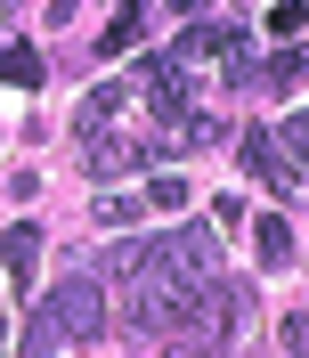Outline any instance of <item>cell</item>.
Listing matches in <instances>:
<instances>
[{
    "label": "cell",
    "instance_id": "cell-12",
    "mask_svg": "<svg viewBox=\"0 0 309 358\" xmlns=\"http://www.w3.org/2000/svg\"><path fill=\"white\" fill-rule=\"evenodd\" d=\"M171 57H179V66H203V57H220V24H187V33L171 41Z\"/></svg>",
    "mask_w": 309,
    "mask_h": 358
},
{
    "label": "cell",
    "instance_id": "cell-15",
    "mask_svg": "<svg viewBox=\"0 0 309 358\" xmlns=\"http://www.w3.org/2000/svg\"><path fill=\"white\" fill-rule=\"evenodd\" d=\"M147 212H187V179H179V171L147 179Z\"/></svg>",
    "mask_w": 309,
    "mask_h": 358
},
{
    "label": "cell",
    "instance_id": "cell-18",
    "mask_svg": "<svg viewBox=\"0 0 309 358\" xmlns=\"http://www.w3.org/2000/svg\"><path fill=\"white\" fill-rule=\"evenodd\" d=\"M285 358H309V310L285 317Z\"/></svg>",
    "mask_w": 309,
    "mask_h": 358
},
{
    "label": "cell",
    "instance_id": "cell-1",
    "mask_svg": "<svg viewBox=\"0 0 309 358\" xmlns=\"http://www.w3.org/2000/svg\"><path fill=\"white\" fill-rule=\"evenodd\" d=\"M236 301H244V285H187L163 350L171 358H220L228 350V326H236Z\"/></svg>",
    "mask_w": 309,
    "mask_h": 358
},
{
    "label": "cell",
    "instance_id": "cell-8",
    "mask_svg": "<svg viewBox=\"0 0 309 358\" xmlns=\"http://www.w3.org/2000/svg\"><path fill=\"white\" fill-rule=\"evenodd\" d=\"M122 106H131V82H106V90H89V98H82V138H89V131H106V122H114Z\"/></svg>",
    "mask_w": 309,
    "mask_h": 358
},
{
    "label": "cell",
    "instance_id": "cell-6",
    "mask_svg": "<svg viewBox=\"0 0 309 358\" xmlns=\"http://www.w3.org/2000/svg\"><path fill=\"white\" fill-rule=\"evenodd\" d=\"M0 261H8V277H17V285H24V277L41 268V228H33V220H17V228H8V236H0Z\"/></svg>",
    "mask_w": 309,
    "mask_h": 358
},
{
    "label": "cell",
    "instance_id": "cell-9",
    "mask_svg": "<svg viewBox=\"0 0 309 358\" xmlns=\"http://www.w3.org/2000/svg\"><path fill=\"white\" fill-rule=\"evenodd\" d=\"M41 49H17V41H8V49H0V82H8V90H41Z\"/></svg>",
    "mask_w": 309,
    "mask_h": 358
},
{
    "label": "cell",
    "instance_id": "cell-4",
    "mask_svg": "<svg viewBox=\"0 0 309 358\" xmlns=\"http://www.w3.org/2000/svg\"><path fill=\"white\" fill-rule=\"evenodd\" d=\"M82 147H89V179H122V171H138V163H147V138H114V131H89Z\"/></svg>",
    "mask_w": 309,
    "mask_h": 358
},
{
    "label": "cell",
    "instance_id": "cell-5",
    "mask_svg": "<svg viewBox=\"0 0 309 358\" xmlns=\"http://www.w3.org/2000/svg\"><path fill=\"white\" fill-rule=\"evenodd\" d=\"M49 350H66V326H57L49 301H33L24 310V334H17V358H49Z\"/></svg>",
    "mask_w": 309,
    "mask_h": 358
},
{
    "label": "cell",
    "instance_id": "cell-7",
    "mask_svg": "<svg viewBox=\"0 0 309 358\" xmlns=\"http://www.w3.org/2000/svg\"><path fill=\"white\" fill-rule=\"evenodd\" d=\"M244 163H252V179H261V187H277V196H285V155H277V131H244Z\"/></svg>",
    "mask_w": 309,
    "mask_h": 358
},
{
    "label": "cell",
    "instance_id": "cell-10",
    "mask_svg": "<svg viewBox=\"0 0 309 358\" xmlns=\"http://www.w3.org/2000/svg\"><path fill=\"white\" fill-rule=\"evenodd\" d=\"M252 245H261V268H285V261H293V228H285V212H268V220L252 228Z\"/></svg>",
    "mask_w": 309,
    "mask_h": 358
},
{
    "label": "cell",
    "instance_id": "cell-17",
    "mask_svg": "<svg viewBox=\"0 0 309 358\" xmlns=\"http://www.w3.org/2000/svg\"><path fill=\"white\" fill-rule=\"evenodd\" d=\"M301 24H309L301 0H277V8H268V33H277V41H285V33H301Z\"/></svg>",
    "mask_w": 309,
    "mask_h": 358
},
{
    "label": "cell",
    "instance_id": "cell-19",
    "mask_svg": "<svg viewBox=\"0 0 309 358\" xmlns=\"http://www.w3.org/2000/svg\"><path fill=\"white\" fill-rule=\"evenodd\" d=\"M171 8H179V17H196V8H203V0H171Z\"/></svg>",
    "mask_w": 309,
    "mask_h": 358
},
{
    "label": "cell",
    "instance_id": "cell-3",
    "mask_svg": "<svg viewBox=\"0 0 309 358\" xmlns=\"http://www.w3.org/2000/svg\"><path fill=\"white\" fill-rule=\"evenodd\" d=\"M131 90H138V98H154V114H163V122H171L179 106H196V90H187V66H179L171 49H154V57H138Z\"/></svg>",
    "mask_w": 309,
    "mask_h": 358
},
{
    "label": "cell",
    "instance_id": "cell-20",
    "mask_svg": "<svg viewBox=\"0 0 309 358\" xmlns=\"http://www.w3.org/2000/svg\"><path fill=\"white\" fill-rule=\"evenodd\" d=\"M49 17H73V0H49Z\"/></svg>",
    "mask_w": 309,
    "mask_h": 358
},
{
    "label": "cell",
    "instance_id": "cell-14",
    "mask_svg": "<svg viewBox=\"0 0 309 358\" xmlns=\"http://www.w3.org/2000/svg\"><path fill=\"white\" fill-rule=\"evenodd\" d=\"M277 155H285V171H309V114H285V131H277Z\"/></svg>",
    "mask_w": 309,
    "mask_h": 358
},
{
    "label": "cell",
    "instance_id": "cell-16",
    "mask_svg": "<svg viewBox=\"0 0 309 358\" xmlns=\"http://www.w3.org/2000/svg\"><path fill=\"white\" fill-rule=\"evenodd\" d=\"M138 212H147L138 196H98V228H131Z\"/></svg>",
    "mask_w": 309,
    "mask_h": 358
},
{
    "label": "cell",
    "instance_id": "cell-11",
    "mask_svg": "<svg viewBox=\"0 0 309 358\" xmlns=\"http://www.w3.org/2000/svg\"><path fill=\"white\" fill-rule=\"evenodd\" d=\"M138 8H147V0H122V8H114V24H106V33H98L89 49H106V57H122V49L138 41Z\"/></svg>",
    "mask_w": 309,
    "mask_h": 358
},
{
    "label": "cell",
    "instance_id": "cell-2",
    "mask_svg": "<svg viewBox=\"0 0 309 358\" xmlns=\"http://www.w3.org/2000/svg\"><path fill=\"white\" fill-rule=\"evenodd\" d=\"M49 310H57V326H66V342H98L106 334V285H98L89 268H66V277H57Z\"/></svg>",
    "mask_w": 309,
    "mask_h": 358
},
{
    "label": "cell",
    "instance_id": "cell-13",
    "mask_svg": "<svg viewBox=\"0 0 309 358\" xmlns=\"http://www.w3.org/2000/svg\"><path fill=\"white\" fill-rule=\"evenodd\" d=\"M301 82H309V49H277V57H268V90L285 98V90H301Z\"/></svg>",
    "mask_w": 309,
    "mask_h": 358
}]
</instances>
